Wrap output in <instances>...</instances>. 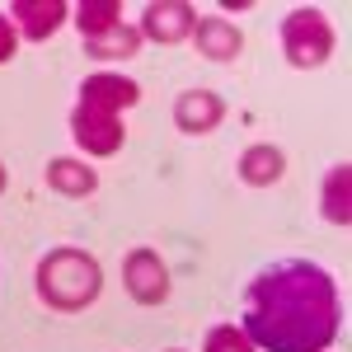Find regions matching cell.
Listing matches in <instances>:
<instances>
[{
  "label": "cell",
  "instance_id": "cell-4",
  "mask_svg": "<svg viewBox=\"0 0 352 352\" xmlns=\"http://www.w3.org/2000/svg\"><path fill=\"white\" fill-rule=\"evenodd\" d=\"M71 132H76V141H80L89 155H118L122 141H127L118 113L89 109V104H76V113H71Z\"/></svg>",
  "mask_w": 352,
  "mask_h": 352
},
{
  "label": "cell",
  "instance_id": "cell-14",
  "mask_svg": "<svg viewBox=\"0 0 352 352\" xmlns=\"http://www.w3.org/2000/svg\"><path fill=\"white\" fill-rule=\"evenodd\" d=\"M71 14H76V28L85 33V43L122 24V19H118V14H122V5H118V0H76V10H71Z\"/></svg>",
  "mask_w": 352,
  "mask_h": 352
},
{
  "label": "cell",
  "instance_id": "cell-12",
  "mask_svg": "<svg viewBox=\"0 0 352 352\" xmlns=\"http://www.w3.org/2000/svg\"><path fill=\"white\" fill-rule=\"evenodd\" d=\"M47 184H52L56 192H66V197H89V192L99 188V174H94L85 160L56 155V160L47 164Z\"/></svg>",
  "mask_w": 352,
  "mask_h": 352
},
{
  "label": "cell",
  "instance_id": "cell-18",
  "mask_svg": "<svg viewBox=\"0 0 352 352\" xmlns=\"http://www.w3.org/2000/svg\"><path fill=\"white\" fill-rule=\"evenodd\" d=\"M0 192H5V164H0Z\"/></svg>",
  "mask_w": 352,
  "mask_h": 352
},
{
  "label": "cell",
  "instance_id": "cell-3",
  "mask_svg": "<svg viewBox=\"0 0 352 352\" xmlns=\"http://www.w3.org/2000/svg\"><path fill=\"white\" fill-rule=\"evenodd\" d=\"M282 52L292 66L310 71V66H324L333 52V28H329L324 10L315 5H296L287 19H282Z\"/></svg>",
  "mask_w": 352,
  "mask_h": 352
},
{
  "label": "cell",
  "instance_id": "cell-17",
  "mask_svg": "<svg viewBox=\"0 0 352 352\" xmlns=\"http://www.w3.org/2000/svg\"><path fill=\"white\" fill-rule=\"evenodd\" d=\"M14 43H19V28L10 24V14H0V66L14 56Z\"/></svg>",
  "mask_w": 352,
  "mask_h": 352
},
{
  "label": "cell",
  "instance_id": "cell-6",
  "mask_svg": "<svg viewBox=\"0 0 352 352\" xmlns=\"http://www.w3.org/2000/svg\"><path fill=\"white\" fill-rule=\"evenodd\" d=\"M122 282H127V296L141 300V305H160L169 296V272H164V258L151 254V249H132L127 263H122Z\"/></svg>",
  "mask_w": 352,
  "mask_h": 352
},
{
  "label": "cell",
  "instance_id": "cell-15",
  "mask_svg": "<svg viewBox=\"0 0 352 352\" xmlns=\"http://www.w3.org/2000/svg\"><path fill=\"white\" fill-rule=\"evenodd\" d=\"M136 47H141V33L127 28V24H118V28H109V33H99V38H89V43H85V52H89V56H104V61H122V56H132Z\"/></svg>",
  "mask_w": 352,
  "mask_h": 352
},
{
  "label": "cell",
  "instance_id": "cell-10",
  "mask_svg": "<svg viewBox=\"0 0 352 352\" xmlns=\"http://www.w3.org/2000/svg\"><path fill=\"white\" fill-rule=\"evenodd\" d=\"M197 52L207 56V61H235L244 47L240 28L230 24V19H197Z\"/></svg>",
  "mask_w": 352,
  "mask_h": 352
},
{
  "label": "cell",
  "instance_id": "cell-7",
  "mask_svg": "<svg viewBox=\"0 0 352 352\" xmlns=\"http://www.w3.org/2000/svg\"><path fill=\"white\" fill-rule=\"evenodd\" d=\"M10 14H14V28H19L24 38L43 43V38H52L56 28L66 24L71 5H66V0H14Z\"/></svg>",
  "mask_w": 352,
  "mask_h": 352
},
{
  "label": "cell",
  "instance_id": "cell-13",
  "mask_svg": "<svg viewBox=\"0 0 352 352\" xmlns=\"http://www.w3.org/2000/svg\"><path fill=\"white\" fill-rule=\"evenodd\" d=\"M352 164H333L324 174V221L333 226H348L352 221Z\"/></svg>",
  "mask_w": 352,
  "mask_h": 352
},
{
  "label": "cell",
  "instance_id": "cell-8",
  "mask_svg": "<svg viewBox=\"0 0 352 352\" xmlns=\"http://www.w3.org/2000/svg\"><path fill=\"white\" fill-rule=\"evenodd\" d=\"M136 99H141L136 80H127V76H113V71H99V76H89V80L80 85V104H89V109H104V113H122V109H132Z\"/></svg>",
  "mask_w": 352,
  "mask_h": 352
},
{
  "label": "cell",
  "instance_id": "cell-1",
  "mask_svg": "<svg viewBox=\"0 0 352 352\" xmlns=\"http://www.w3.org/2000/svg\"><path fill=\"white\" fill-rule=\"evenodd\" d=\"M338 329V287L310 258H277L244 292V338L263 352H324Z\"/></svg>",
  "mask_w": 352,
  "mask_h": 352
},
{
  "label": "cell",
  "instance_id": "cell-16",
  "mask_svg": "<svg viewBox=\"0 0 352 352\" xmlns=\"http://www.w3.org/2000/svg\"><path fill=\"white\" fill-rule=\"evenodd\" d=\"M202 352H254V343L244 338V329H235V324H217L212 333H207Z\"/></svg>",
  "mask_w": 352,
  "mask_h": 352
},
{
  "label": "cell",
  "instance_id": "cell-9",
  "mask_svg": "<svg viewBox=\"0 0 352 352\" xmlns=\"http://www.w3.org/2000/svg\"><path fill=\"white\" fill-rule=\"evenodd\" d=\"M221 118H226V104H221V94H212V89H188L174 104V122H179V132H188V136L212 132Z\"/></svg>",
  "mask_w": 352,
  "mask_h": 352
},
{
  "label": "cell",
  "instance_id": "cell-5",
  "mask_svg": "<svg viewBox=\"0 0 352 352\" xmlns=\"http://www.w3.org/2000/svg\"><path fill=\"white\" fill-rule=\"evenodd\" d=\"M192 28H197V10L188 0H151L141 10V28L136 33H146L151 43H184Z\"/></svg>",
  "mask_w": 352,
  "mask_h": 352
},
{
  "label": "cell",
  "instance_id": "cell-2",
  "mask_svg": "<svg viewBox=\"0 0 352 352\" xmlns=\"http://www.w3.org/2000/svg\"><path fill=\"white\" fill-rule=\"evenodd\" d=\"M99 287H104V272L85 249H52L38 263V296L52 310H85L99 296Z\"/></svg>",
  "mask_w": 352,
  "mask_h": 352
},
{
  "label": "cell",
  "instance_id": "cell-11",
  "mask_svg": "<svg viewBox=\"0 0 352 352\" xmlns=\"http://www.w3.org/2000/svg\"><path fill=\"white\" fill-rule=\"evenodd\" d=\"M282 169H287V155L277 146H249L240 155V179L249 188H272L282 179Z\"/></svg>",
  "mask_w": 352,
  "mask_h": 352
}]
</instances>
